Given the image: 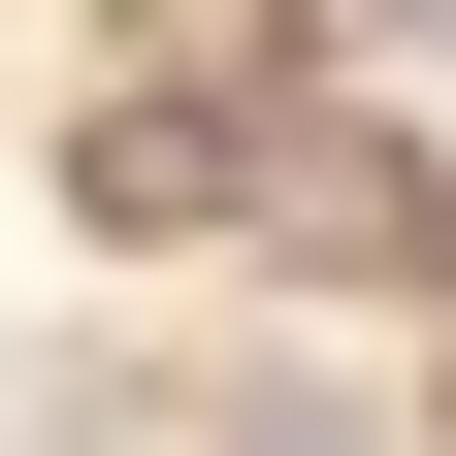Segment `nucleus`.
Wrapping results in <instances>:
<instances>
[{
  "mask_svg": "<svg viewBox=\"0 0 456 456\" xmlns=\"http://www.w3.org/2000/svg\"><path fill=\"white\" fill-rule=\"evenodd\" d=\"M261 261L294 294H456V163H391V131H326V98H261Z\"/></svg>",
  "mask_w": 456,
  "mask_h": 456,
  "instance_id": "obj_1",
  "label": "nucleus"
},
{
  "mask_svg": "<svg viewBox=\"0 0 456 456\" xmlns=\"http://www.w3.org/2000/svg\"><path fill=\"white\" fill-rule=\"evenodd\" d=\"M196 424H228V456H391V424H359V391H326V359H228Z\"/></svg>",
  "mask_w": 456,
  "mask_h": 456,
  "instance_id": "obj_2",
  "label": "nucleus"
}]
</instances>
